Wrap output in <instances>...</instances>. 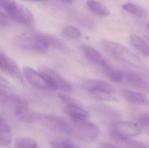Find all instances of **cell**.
Returning a JSON list of instances; mask_svg holds the SVG:
<instances>
[{"label": "cell", "instance_id": "obj_1", "mask_svg": "<svg viewBox=\"0 0 149 148\" xmlns=\"http://www.w3.org/2000/svg\"><path fill=\"white\" fill-rule=\"evenodd\" d=\"M101 45L104 50L116 60L136 68L141 73L147 77L149 76L148 70L142 60L125 45L110 40H103L101 42Z\"/></svg>", "mask_w": 149, "mask_h": 148}, {"label": "cell", "instance_id": "obj_2", "mask_svg": "<svg viewBox=\"0 0 149 148\" xmlns=\"http://www.w3.org/2000/svg\"><path fill=\"white\" fill-rule=\"evenodd\" d=\"M13 44L23 51L37 54H45L50 49L44 33L38 31H26L19 34L14 38Z\"/></svg>", "mask_w": 149, "mask_h": 148}, {"label": "cell", "instance_id": "obj_3", "mask_svg": "<svg viewBox=\"0 0 149 148\" xmlns=\"http://www.w3.org/2000/svg\"><path fill=\"white\" fill-rule=\"evenodd\" d=\"M110 133L113 138L118 141L131 140L142 133V128L140 125L133 121L119 120L113 122L109 126Z\"/></svg>", "mask_w": 149, "mask_h": 148}, {"label": "cell", "instance_id": "obj_4", "mask_svg": "<svg viewBox=\"0 0 149 148\" xmlns=\"http://www.w3.org/2000/svg\"><path fill=\"white\" fill-rule=\"evenodd\" d=\"M73 128V138L84 141H94L100 136V128L89 120H70Z\"/></svg>", "mask_w": 149, "mask_h": 148}, {"label": "cell", "instance_id": "obj_5", "mask_svg": "<svg viewBox=\"0 0 149 148\" xmlns=\"http://www.w3.org/2000/svg\"><path fill=\"white\" fill-rule=\"evenodd\" d=\"M40 122L45 128L53 133L73 137V128L71 121H68L60 116L55 114H42Z\"/></svg>", "mask_w": 149, "mask_h": 148}, {"label": "cell", "instance_id": "obj_6", "mask_svg": "<svg viewBox=\"0 0 149 148\" xmlns=\"http://www.w3.org/2000/svg\"><path fill=\"white\" fill-rule=\"evenodd\" d=\"M53 88L54 91L60 92H70L72 91V85L58 72L46 65H39L38 70Z\"/></svg>", "mask_w": 149, "mask_h": 148}, {"label": "cell", "instance_id": "obj_7", "mask_svg": "<svg viewBox=\"0 0 149 148\" xmlns=\"http://www.w3.org/2000/svg\"><path fill=\"white\" fill-rule=\"evenodd\" d=\"M22 74L24 79L32 87L40 91H54L50 84L46 81L45 77L38 70H35L31 66H24L22 68Z\"/></svg>", "mask_w": 149, "mask_h": 148}, {"label": "cell", "instance_id": "obj_8", "mask_svg": "<svg viewBox=\"0 0 149 148\" xmlns=\"http://www.w3.org/2000/svg\"><path fill=\"white\" fill-rule=\"evenodd\" d=\"M0 71L15 79L23 85L24 84L22 70L19 68L17 62L2 50H0Z\"/></svg>", "mask_w": 149, "mask_h": 148}, {"label": "cell", "instance_id": "obj_9", "mask_svg": "<svg viewBox=\"0 0 149 148\" xmlns=\"http://www.w3.org/2000/svg\"><path fill=\"white\" fill-rule=\"evenodd\" d=\"M10 20L15 21L17 24L27 27H33L35 25V17L32 12L19 3H17L16 6L7 13Z\"/></svg>", "mask_w": 149, "mask_h": 148}, {"label": "cell", "instance_id": "obj_10", "mask_svg": "<svg viewBox=\"0 0 149 148\" xmlns=\"http://www.w3.org/2000/svg\"><path fill=\"white\" fill-rule=\"evenodd\" d=\"M15 117L18 121L24 124H33L40 121L42 114L38 112L33 111L30 106L28 101L17 106L14 110Z\"/></svg>", "mask_w": 149, "mask_h": 148}, {"label": "cell", "instance_id": "obj_11", "mask_svg": "<svg viewBox=\"0 0 149 148\" xmlns=\"http://www.w3.org/2000/svg\"><path fill=\"white\" fill-rule=\"evenodd\" d=\"M124 79L135 89L149 92V81L145 78V75L140 72H135L133 70H126L123 72Z\"/></svg>", "mask_w": 149, "mask_h": 148}, {"label": "cell", "instance_id": "obj_12", "mask_svg": "<svg viewBox=\"0 0 149 148\" xmlns=\"http://www.w3.org/2000/svg\"><path fill=\"white\" fill-rule=\"evenodd\" d=\"M81 86L89 93L100 92L113 94L116 92L115 88L112 85L100 79H85L81 83Z\"/></svg>", "mask_w": 149, "mask_h": 148}, {"label": "cell", "instance_id": "obj_13", "mask_svg": "<svg viewBox=\"0 0 149 148\" xmlns=\"http://www.w3.org/2000/svg\"><path fill=\"white\" fill-rule=\"evenodd\" d=\"M65 112L72 120H89L90 113L84 108L80 102L65 106Z\"/></svg>", "mask_w": 149, "mask_h": 148}, {"label": "cell", "instance_id": "obj_14", "mask_svg": "<svg viewBox=\"0 0 149 148\" xmlns=\"http://www.w3.org/2000/svg\"><path fill=\"white\" fill-rule=\"evenodd\" d=\"M81 51L88 61L100 66V68L108 64L107 61L105 59V58L102 56V54L97 49H95L90 45H82Z\"/></svg>", "mask_w": 149, "mask_h": 148}, {"label": "cell", "instance_id": "obj_15", "mask_svg": "<svg viewBox=\"0 0 149 148\" xmlns=\"http://www.w3.org/2000/svg\"><path fill=\"white\" fill-rule=\"evenodd\" d=\"M123 97L128 103L133 105H139V106L149 105V99L145 94V92L125 90L123 91Z\"/></svg>", "mask_w": 149, "mask_h": 148}, {"label": "cell", "instance_id": "obj_16", "mask_svg": "<svg viewBox=\"0 0 149 148\" xmlns=\"http://www.w3.org/2000/svg\"><path fill=\"white\" fill-rule=\"evenodd\" d=\"M130 42L142 55L149 57V44L143 38L136 34H132L130 35Z\"/></svg>", "mask_w": 149, "mask_h": 148}, {"label": "cell", "instance_id": "obj_17", "mask_svg": "<svg viewBox=\"0 0 149 148\" xmlns=\"http://www.w3.org/2000/svg\"><path fill=\"white\" fill-rule=\"evenodd\" d=\"M86 6L92 12H93L94 14H96L98 16L107 17L110 15L109 9L96 0H87L86 1Z\"/></svg>", "mask_w": 149, "mask_h": 148}, {"label": "cell", "instance_id": "obj_18", "mask_svg": "<svg viewBox=\"0 0 149 148\" xmlns=\"http://www.w3.org/2000/svg\"><path fill=\"white\" fill-rule=\"evenodd\" d=\"M44 37H45V39L47 42L50 48H53V49L60 51H68L67 45L58 38H57L53 35H51V34H46V33H44Z\"/></svg>", "mask_w": 149, "mask_h": 148}, {"label": "cell", "instance_id": "obj_19", "mask_svg": "<svg viewBox=\"0 0 149 148\" xmlns=\"http://www.w3.org/2000/svg\"><path fill=\"white\" fill-rule=\"evenodd\" d=\"M101 70L103 72V73L113 82L114 83H120L124 79V76H123V72L114 69L113 67H112L109 64H107V65L101 67Z\"/></svg>", "mask_w": 149, "mask_h": 148}, {"label": "cell", "instance_id": "obj_20", "mask_svg": "<svg viewBox=\"0 0 149 148\" xmlns=\"http://www.w3.org/2000/svg\"><path fill=\"white\" fill-rule=\"evenodd\" d=\"M14 145L16 148H38V141L29 136H20L17 137L14 140Z\"/></svg>", "mask_w": 149, "mask_h": 148}, {"label": "cell", "instance_id": "obj_21", "mask_svg": "<svg viewBox=\"0 0 149 148\" xmlns=\"http://www.w3.org/2000/svg\"><path fill=\"white\" fill-rule=\"evenodd\" d=\"M122 9L136 17H147V10L143 7L134 4L133 3H127L123 4Z\"/></svg>", "mask_w": 149, "mask_h": 148}, {"label": "cell", "instance_id": "obj_22", "mask_svg": "<svg viewBox=\"0 0 149 148\" xmlns=\"http://www.w3.org/2000/svg\"><path fill=\"white\" fill-rule=\"evenodd\" d=\"M13 140L10 126L0 127V147H9L11 145Z\"/></svg>", "mask_w": 149, "mask_h": 148}, {"label": "cell", "instance_id": "obj_23", "mask_svg": "<svg viewBox=\"0 0 149 148\" xmlns=\"http://www.w3.org/2000/svg\"><path fill=\"white\" fill-rule=\"evenodd\" d=\"M62 32H63L65 37H66L68 38H71V39H79L82 36L81 31L77 27L72 26V25L65 26L63 29Z\"/></svg>", "mask_w": 149, "mask_h": 148}, {"label": "cell", "instance_id": "obj_24", "mask_svg": "<svg viewBox=\"0 0 149 148\" xmlns=\"http://www.w3.org/2000/svg\"><path fill=\"white\" fill-rule=\"evenodd\" d=\"M51 148H80L75 143L67 140H55L51 142Z\"/></svg>", "mask_w": 149, "mask_h": 148}, {"label": "cell", "instance_id": "obj_25", "mask_svg": "<svg viewBox=\"0 0 149 148\" xmlns=\"http://www.w3.org/2000/svg\"><path fill=\"white\" fill-rule=\"evenodd\" d=\"M93 98L102 100V101H118L117 98L112 94V93H107V92H91L90 93Z\"/></svg>", "mask_w": 149, "mask_h": 148}, {"label": "cell", "instance_id": "obj_26", "mask_svg": "<svg viewBox=\"0 0 149 148\" xmlns=\"http://www.w3.org/2000/svg\"><path fill=\"white\" fill-rule=\"evenodd\" d=\"M17 3L15 0H0V9L6 11V13L10 12Z\"/></svg>", "mask_w": 149, "mask_h": 148}, {"label": "cell", "instance_id": "obj_27", "mask_svg": "<svg viewBox=\"0 0 149 148\" xmlns=\"http://www.w3.org/2000/svg\"><path fill=\"white\" fill-rule=\"evenodd\" d=\"M121 142L128 148H148L145 146L143 143L139 141H134L132 140H121Z\"/></svg>", "mask_w": 149, "mask_h": 148}, {"label": "cell", "instance_id": "obj_28", "mask_svg": "<svg viewBox=\"0 0 149 148\" xmlns=\"http://www.w3.org/2000/svg\"><path fill=\"white\" fill-rule=\"evenodd\" d=\"M10 19L9 16L0 10V27H7L10 24Z\"/></svg>", "mask_w": 149, "mask_h": 148}, {"label": "cell", "instance_id": "obj_29", "mask_svg": "<svg viewBox=\"0 0 149 148\" xmlns=\"http://www.w3.org/2000/svg\"><path fill=\"white\" fill-rule=\"evenodd\" d=\"M139 122L146 126L149 127V113H143L139 117Z\"/></svg>", "mask_w": 149, "mask_h": 148}, {"label": "cell", "instance_id": "obj_30", "mask_svg": "<svg viewBox=\"0 0 149 148\" xmlns=\"http://www.w3.org/2000/svg\"><path fill=\"white\" fill-rule=\"evenodd\" d=\"M10 88L8 81L6 79H4L3 78L0 77V90H3V89H9Z\"/></svg>", "mask_w": 149, "mask_h": 148}, {"label": "cell", "instance_id": "obj_31", "mask_svg": "<svg viewBox=\"0 0 149 148\" xmlns=\"http://www.w3.org/2000/svg\"><path fill=\"white\" fill-rule=\"evenodd\" d=\"M100 147L101 148H118L117 147H115L114 145L108 143V142H101L100 143Z\"/></svg>", "mask_w": 149, "mask_h": 148}, {"label": "cell", "instance_id": "obj_32", "mask_svg": "<svg viewBox=\"0 0 149 148\" xmlns=\"http://www.w3.org/2000/svg\"><path fill=\"white\" fill-rule=\"evenodd\" d=\"M8 124L6 123V121L4 120V119L0 116V127H8Z\"/></svg>", "mask_w": 149, "mask_h": 148}, {"label": "cell", "instance_id": "obj_33", "mask_svg": "<svg viewBox=\"0 0 149 148\" xmlns=\"http://www.w3.org/2000/svg\"><path fill=\"white\" fill-rule=\"evenodd\" d=\"M61 1L65 3H72L73 2V0H61Z\"/></svg>", "mask_w": 149, "mask_h": 148}, {"label": "cell", "instance_id": "obj_34", "mask_svg": "<svg viewBox=\"0 0 149 148\" xmlns=\"http://www.w3.org/2000/svg\"><path fill=\"white\" fill-rule=\"evenodd\" d=\"M25 1H31V2H45L48 0H25Z\"/></svg>", "mask_w": 149, "mask_h": 148}, {"label": "cell", "instance_id": "obj_35", "mask_svg": "<svg viewBox=\"0 0 149 148\" xmlns=\"http://www.w3.org/2000/svg\"><path fill=\"white\" fill-rule=\"evenodd\" d=\"M145 38L148 40V44H149V36H148V35H147V36H145Z\"/></svg>", "mask_w": 149, "mask_h": 148}, {"label": "cell", "instance_id": "obj_36", "mask_svg": "<svg viewBox=\"0 0 149 148\" xmlns=\"http://www.w3.org/2000/svg\"><path fill=\"white\" fill-rule=\"evenodd\" d=\"M148 31H149V22L148 23Z\"/></svg>", "mask_w": 149, "mask_h": 148}]
</instances>
